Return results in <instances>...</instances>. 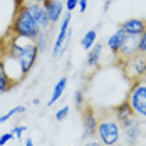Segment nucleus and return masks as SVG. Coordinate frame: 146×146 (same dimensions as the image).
Masks as SVG:
<instances>
[{"label":"nucleus","instance_id":"obj_11","mask_svg":"<svg viewBox=\"0 0 146 146\" xmlns=\"http://www.w3.org/2000/svg\"><path fill=\"white\" fill-rule=\"evenodd\" d=\"M42 5H44L45 12L49 15V20L52 24H56L62 19V15H64V2L62 0H44Z\"/></svg>","mask_w":146,"mask_h":146},{"label":"nucleus","instance_id":"obj_12","mask_svg":"<svg viewBox=\"0 0 146 146\" xmlns=\"http://www.w3.org/2000/svg\"><path fill=\"white\" fill-rule=\"evenodd\" d=\"M119 29L123 30L124 34L141 35L146 29V19H139V17H136V19H128V20H124V22L119 25Z\"/></svg>","mask_w":146,"mask_h":146},{"label":"nucleus","instance_id":"obj_17","mask_svg":"<svg viewBox=\"0 0 146 146\" xmlns=\"http://www.w3.org/2000/svg\"><path fill=\"white\" fill-rule=\"evenodd\" d=\"M96 39H98V32L94 29L88 30V32L84 34V37L81 39V47H82L84 50H89L92 45L96 44Z\"/></svg>","mask_w":146,"mask_h":146},{"label":"nucleus","instance_id":"obj_19","mask_svg":"<svg viewBox=\"0 0 146 146\" xmlns=\"http://www.w3.org/2000/svg\"><path fill=\"white\" fill-rule=\"evenodd\" d=\"M22 113H25V106H17V108H12L10 111H7L3 116H0V124H3L5 121H9L12 116L15 114H22Z\"/></svg>","mask_w":146,"mask_h":146},{"label":"nucleus","instance_id":"obj_2","mask_svg":"<svg viewBox=\"0 0 146 146\" xmlns=\"http://www.w3.org/2000/svg\"><path fill=\"white\" fill-rule=\"evenodd\" d=\"M10 32H14L19 37H25L29 40H37V37L40 34V27L37 25V22L34 20V17L30 15V12L24 3L17 5Z\"/></svg>","mask_w":146,"mask_h":146},{"label":"nucleus","instance_id":"obj_10","mask_svg":"<svg viewBox=\"0 0 146 146\" xmlns=\"http://www.w3.org/2000/svg\"><path fill=\"white\" fill-rule=\"evenodd\" d=\"M71 19H72V14H71V12L64 14V15H62V19H60L57 39L54 40V47H52V56H54V57H60V56H59V52H60V47H62L64 40H66L67 30H69V25H71Z\"/></svg>","mask_w":146,"mask_h":146},{"label":"nucleus","instance_id":"obj_6","mask_svg":"<svg viewBox=\"0 0 146 146\" xmlns=\"http://www.w3.org/2000/svg\"><path fill=\"white\" fill-rule=\"evenodd\" d=\"M136 54H139V35H133V34H124V39L121 42V47L117 50L116 64L121 66L123 62H126L128 59L134 57Z\"/></svg>","mask_w":146,"mask_h":146},{"label":"nucleus","instance_id":"obj_20","mask_svg":"<svg viewBox=\"0 0 146 146\" xmlns=\"http://www.w3.org/2000/svg\"><path fill=\"white\" fill-rule=\"evenodd\" d=\"M47 37H49V30H40V34H39V37L35 40L39 52H44L45 50V47H47Z\"/></svg>","mask_w":146,"mask_h":146},{"label":"nucleus","instance_id":"obj_16","mask_svg":"<svg viewBox=\"0 0 146 146\" xmlns=\"http://www.w3.org/2000/svg\"><path fill=\"white\" fill-rule=\"evenodd\" d=\"M67 88V77H62L60 81H57V84L54 86V91H52V94H50V99L47 101V106H52L54 102L57 101L59 98L62 96V92L66 91Z\"/></svg>","mask_w":146,"mask_h":146},{"label":"nucleus","instance_id":"obj_31","mask_svg":"<svg viewBox=\"0 0 146 146\" xmlns=\"http://www.w3.org/2000/svg\"><path fill=\"white\" fill-rule=\"evenodd\" d=\"M32 2H39V3H42V2H44V0H32Z\"/></svg>","mask_w":146,"mask_h":146},{"label":"nucleus","instance_id":"obj_30","mask_svg":"<svg viewBox=\"0 0 146 146\" xmlns=\"http://www.w3.org/2000/svg\"><path fill=\"white\" fill-rule=\"evenodd\" d=\"M25 146H34V141H32V138H27V139H25Z\"/></svg>","mask_w":146,"mask_h":146},{"label":"nucleus","instance_id":"obj_14","mask_svg":"<svg viewBox=\"0 0 146 146\" xmlns=\"http://www.w3.org/2000/svg\"><path fill=\"white\" fill-rule=\"evenodd\" d=\"M101 52H102V45L99 44V42H96L88 52V57H86V67H91V69L98 67V66H99V59H101Z\"/></svg>","mask_w":146,"mask_h":146},{"label":"nucleus","instance_id":"obj_4","mask_svg":"<svg viewBox=\"0 0 146 146\" xmlns=\"http://www.w3.org/2000/svg\"><path fill=\"white\" fill-rule=\"evenodd\" d=\"M126 99L131 106L134 116L146 119V82L145 81H141V79L134 81Z\"/></svg>","mask_w":146,"mask_h":146},{"label":"nucleus","instance_id":"obj_21","mask_svg":"<svg viewBox=\"0 0 146 146\" xmlns=\"http://www.w3.org/2000/svg\"><path fill=\"white\" fill-rule=\"evenodd\" d=\"M74 102H76V108H77V109H79V113H81V109L84 108V94H82L81 91H76Z\"/></svg>","mask_w":146,"mask_h":146},{"label":"nucleus","instance_id":"obj_5","mask_svg":"<svg viewBox=\"0 0 146 146\" xmlns=\"http://www.w3.org/2000/svg\"><path fill=\"white\" fill-rule=\"evenodd\" d=\"M145 64H146V54L139 52L136 54L134 57L128 59L126 62L121 64V69H123V74L128 81H139L143 76H145Z\"/></svg>","mask_w":146,"mask_h":146},{"label":"nucleus","instance_id":"obj_23","mask_svg":"<svg viewBox=\"0 0 146 146\" xmlns=\"http://www.w3.org/2000/svg\"><path fill=\"white\" fill-rule=\"evenodd\" d=\"M27 131V126H15L14 129H12V133H14V136L17 138V139H20L22 138V133Z\"/></svg>","mask_w":146,"mask_h":146},{"label":"nucleus","instance_id":"obj_27","mask_svg":"<svg viewBox=\"0 0 146 146\" xmlns=\"http://www.w3.org/2000/svg\"><path fill=\"white\" fill-rule=\"evenodd\" d=\"M77 7H79L81 14H84L86 9H88V0H77Z\"/></svg>","mask_w":146,"mask_h":146},{"label":"nucleus","instance_id":"obj_26","mask_svg":"<svg viewBox=\"0 0 146 146\" xmlns=\"http://www.w3.org/2000/svg\"><path fill=\"white\" fill-rule=\"evenodd\" d=\"M66 7H67V12H72L77 9V0H66Z\"/></svg>","mask_w":146,"mask_h":146},{"label":"nucleus","instance_id":"obj_25","mask_svg":"<svg viewBox=\"0 0 146 146\" xmlns=\"http://www.w3.org/2000/svg\"><path fill=\"white\" fill-rule=\"evenodd\" d=\"M12 138H14V133H12V131L2 134V136H0V146H5L9 141H10V139H12Z\"/></svg>","mask_w":146,"mask_h":146},{"label":"nucleus","instance_id":"obj_18","mask_svg":"<svg viewBox=\"0 0 146 146\" xmlns=\"http://www.w3.org/2000/svg\"><path fill=\"white\" fill-rule=\"evenodd\" d=\"M12 84H14V82L10 81V77L7 76L3 66H2V62H0V94L5 92V91H9V89L12 88Z\"/></svg>","mask_w":146,"mask_h":146},{"label":"nucleus","instance_id":"obj_24","mask_svg":"<svg viewBox=\"0 0 146 146\" xmlns=\"http://www.w3.org/2000/svg\"><path fill=\"white\" fill-rule=\"evenodd\" d=\"M139 52L146 54V29H145V32L139 35Z\"/></svg>","mask_w":146,"mask_h":146},{"label":"nucleus","instance_id":"obj_7","mask_svg":"<svg viewBox=\"0 0 146 146\" xmlns=\"http://www.w3.org/2000/svg\"><path fill=\"white\" fill-rule=\"evenodd\" d=\"M24 5L27 7V10H29L30 15L34 17V20L37 22V25L40 27V30H49L52 27V22L49 20V15H47V12H45V9H44L42 3L27 0V2H24Z\"/></svg>","mask_w":146,"mask_h":146},{"label":"nucleus","instance_id":"obj_13","mask_svg":"<svg viewBox=\"0 0 146 146\" xmlns=\"http://www.w3.org/2000/svg\"><path fill=\"white\" fill-rule=\"evenodd\" d=\"M113 113H114V116H116V119H117L119 124L134 116V113H133V109H131V106H129V102H128V99L123 101L119 106H116V108L113 109Z\"/></svg>","mask_w":146,"mask_h":146},{"label":"nucleus","instance_id":"obj_9","mask_svg":"<svg viewBox=\"0 0 146 146\" xmlns=\"http://www.w3.org/2000/svg\"><path fill=\"white\" fill-rule=\"evenodd\" d=\"M82 126H84V134L82 138H94L98 133V114L94 108L86 106L82 108Z\"/></svg>","mask_w":146,"mask_h":146},{"label":"nucleus","instance_id":"obj_1","mask_svg":"<svg viewBox=\"0 0 146 146\" xmlns=\"http://www.w3.org/2000/svg\"><path fill=\"white\" fill-rule=\"evenodd\" d=\"M15 37H17V40L10 42L9 50H7V56L17 59V62L20 66V71H22V76L25 77L30 72V69L34 67V64H35L39 49H37L35 40H29V39L22 37L20 39L22 42H19V35H15Z\"/></svg>","mask_w":146,"mask_h":146},{"label":"nucleus","instance_id":"obj_28","mask_svg":"<svg viewBox=\"0 0 146 146\" xmlns=\"http://www.w3.org/2000/svg\"><path fill=\"white\" fill-rule=\"evenodd\" d=\"M86 146H104V145H102L101 141H94V139H92V141H89Z\"/></svg>","mask_w":146,"mask_h":146},{"label":"nucleus","instance_id":"obj_32","mask_svg":"<svg viewBox=\"0 0 146 146\" xmlns=\"http://www.w3.org/2000/svg\"><path fill=\"white\" fill-rule=\"evenodd\" d=\"M145 76H146V64H145Z\"/></svg>","mask_w":146,"mask_h":146},{"label":"nucleus","instance_id":"obj_29","mask_svg":"<svg viewBox=\"0 0 146 146\" xmlns=\"http://www.w3.org/2000/svg\"><path fill=\"white\" fill-rule=\"evenodd\" d=\"M109 7H111V2H109V0H106V2H104V7H102V9H104V12H108V10H109Z\"/></svg>","mask_w":146,"mask_h":146},{"label":"nucleus","instance_id":"obj_22","mask_svg":"<svg viewBox=\"0 0 146 146\" xmlns=\"http://www.w3.org/2000/svg\"><path fill=\"white\" fill-rule=\"evenodd\" d=\"M67 116H69V106H64V108H60L57 113H56V119H57V121H64Z\"/></svg>","mask_w":146,"mask_h":146},{"label":"nucleus","instance_id":"obj_8","mask_svg":"<svg viewBox=\"0 0 146 146\" xmlns=\"http://www.w3.org/2000/svg\"><path fill=\"white\" fill-rule=\"evenodd\" d=\"M121 129L124 131L126 143H128L129 146H133V145H136L138 139L143 136V123L133 116V117H129L128 121L121 123Z\"/></svg>","mask_w":146,"mask_h":146},{"label":"nucleus","instance_id":"obj_15","mask_svg":"<svg viewBox=\"0 0 146 146\" xmlns=\"http://www.w3.org/2000/svg\"><path fill=\"white\" fill-rule=\"evenodd\" d=\"M123 39H124V32L121 29H117L109 39H108V47H109V50L116 56L117 50H119V47H121V42H123Z\"/></svg>","mask_w":146,"mask_h":146},{"label":"nucleus","instance_id":"obj_3","mask_svg":"<svg viewBox=\"0 0 146 146\" xmlns=\"http://www.w3.org/2000/svg\"><path fill=\"white\" fill-rule=\"evenodd\" d=\"M96 136L99 138L104 146H114L121 139V129H119V123L113 111L106 113L101 111V114L98 116V133Z\"/></svg>","mask_w":146,"mask_h":146}]
</instances>
